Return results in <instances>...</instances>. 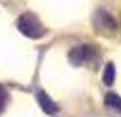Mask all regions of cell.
I'll use <instances>...</instances> for the list:
<instances>
[{
    "label": "cell",
    "instance_id": "cell-3",
    "mask_svg": "<svg viewBox=\"0 0 121 117\" xmlns=\"http://www.w3.org/2000/svg\"><path fill=\"white\" fill-rule=\"evenodd\" d=\"M95 21H97L98 27L106 29V30H114L116 29V22L113 17L110 14H108L106 11H104V10L98 11L97 17H95Z\"/></svg>",
    "mask_w": 121,
    "mask_h": 117
},
{
    "label": "cell",
    "instance_id": "cell-4",
    "mask_svg": "<svg viewBox=\"0 0 121 117\" xmlns=\"http://www.w3.org/2000/svg\"><path fill=\"white\" fill-rule=\"evenodd\" d=\"M38 102L41 108H42V110L45 113H48V114H55L56 112H57V106L55 105V102L50 100L48 94L44 93V91H39L38 93Z\"/></svg>",
    "mask_w": 121,
    "mask_h": 117
},
{
    "label": "cell",
    "instance_id": "cell-7",
    "mask_svg": "<svg viewBox=\"0 0 121 117\" xmlns=\"http://www.w3.org/2000/svg\"><path fill=\"white\" fill-rule=\"evenodd\" d=\"M4 100H6V94H4V91L0 89V110L3 109V106H4Z\"/></svg>",
    "mask_w": 121,
    "mask_h": 117
},
{
    "label": "cell",
    "instance_id": "cell-2",
    "mask_svg": "<svg viewBox=\"0 0 121 117\" xmlns=\"http://www.w3.org/2000/svg\"><path fill=\"white\" fill-rule=\"evenodd\" d=\"M94 55V49L88 45H83L80 48H75L69 53V59L73 64H82V63L90 60Z\"/></svg>",
    "mask_w": 121,
    "mask_h": 117
},
{
    "label": "cell",
    "instance_id": "cell-1",
    "mask_svg": "<svg viewBox=\"0 0 121 117\" xmlns=\"http://www.w3.org/2000/svg\"><path fill=\"white\" fill-rule=\"evenodd\" d=\"M18 27L21 30V33L25 34L29 38H39L45 33L44 27L41 26L38 19L31 15V14H23L21 15L18 21Z\"/></svg>",
    "mask_w": 121,
    "mask_h": 117
},
{
    "label": "cell",
    "instance_id": "cell-6",
    "mask_svg": "<svg viewBox=\"0 0 121 117\" xmlns=\"http://www.w3.org/2000/svg\"><path fill=\"white\" fill-rule=\"evenodd\" d=\"M114 76H116L114 65H113L112 63H109V64L106 65V68H105V72H104V82L108 84V86H110V84H113V82H114Z\"/></svg>",
    "mask_w": 121,
    "mask_h": 117
},
{
    "label": "cell",
    "instance_id": "cell-5",
    "mask_svg": "<svg viewBox=\"0 0 121 117\" xmlns=\"http://www.w3.org/2000/svg\"><path fill=\"white\" fill-rule=\"evenodd\" d=\"M105 105L113 110L121 112V98L116 93H109L105 98Z\"/></svg>",
    "mask_w": 121,
    "mask_h": 117
}]
</instances>
